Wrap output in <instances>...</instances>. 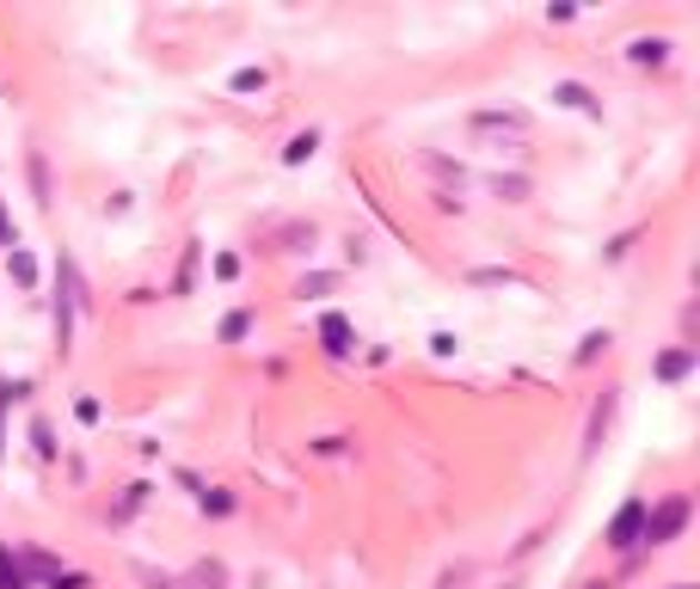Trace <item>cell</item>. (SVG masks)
Returning a JSON list of instances; mask_svg holds the SVG:
<instances>
[{
  "label": "cell",
  "mask_w": 700,
  "mask_h": 589,
  "mask_svg": "<svg viewBox=\"0 0 700 589\" xmlns=\"http://www.w3.org/2000/svg\"><path fill=\"white\" fill-rule=\"evenodd\" d=\"M461 577H467V565H455V571H443V583H436V589H455Z\"/></svg>",
  "instance_id": "cell-18"
},
{
  "label": "cell",
  "mask_w": 700,
  "mask_h": 589,
  "mask_svg": "<svg viewBox=\"0 0 700 589\" xmlns=\"http://www.w3.org/2000/svg\"><path fill=\"white\" fill-rule=\"evenodd\" d=\"M646 510H651V504L627 498L621 510H615V522H608V547H615V552H633L639 535H646Z\"/></svg>",
  "instance_id": "cell-2"
},
{
  "label": "cell",
  "mask_w": 700,
  "mask_h": 589,
  "mask_svg": "<svg viewBox=\"0 0 700 589\" xmlns=\"http://www.w3.org/2000/svg\"><path fill=\"white\" fill-rule=\"evenodd\" d=\"M554 99H559V105H571V111H602V105L590 99V87H578V80H559Z\"/></svg>",
  "instance_id": "cell-7"
},
{
  "label": "cell",
  "mask_w": 700,
  "mask_h": 589,
  "mask_svg": "<svg viewBox=\"0 0 700 589\" xmlns=\"http://www.w3.org/2000/svg\"><path fill=\"white\" fill-rule=\"evenodd\" d=\"M326 288H332V276H302V283H295V295L307 302V295H326Z\"/></svg>",
  "instance_id": "cell-14"
},
{
  "label": "cell",
  "mask_w": 700,
  "mask_h": 589,
  "mask_svg": "<svg viewBox=\"0 0 700 589\" xmlns=\"http://www.w3.org/2000/svg\"><path fill=\"white\" fill-rule=\"evenodd\" d=\"M694 368V351H663L658 356V380H682Z\"/></svg>",
  "instance_id": "cell-8"
},
{
  "label": "cell",
  "mask_w": 700,
  "mask_h": 589,
  "mask_svg": "<svg viewBox=\"0 0 700 589\" xmlns=\"http://www.w3.org/2000/svg\"><path fill=\"white\" fill-rule=\"evenodd\" d=\"M498 196H510V203H523V196H529V179H498Z\"/></svg>",
  "instance_id": "cell-17"
},
{
  "label": "cell",
  "mask_w": 700,
  "mask_h": 589,
  "mask_svg": "<svg viewBox=\"0 0 700 589\" xmlns=\"http://www.w3.org/2000/svg\"><path fill=\"white\" fill-rule=\"evenodd\" d=\"M74 302H80V276L74 264L62 258V302H55V344L68 351V338H74Z\"/></svg>",
  "instance_id": "cell-3"
},
{
  "label": "cell",
  "mask_w": 700,
  "mask_h": 589,
  "mask_svg": "<svg viewBox=\"0 0 700 589\" xmlns=\"http://www.w3.org/2000/svg\"><path fill=\"white\" fill-rule=\"evenodd\" d=\"M191 583H197V589H222L227 571H222V565H197V571H191Z\"/></svg>",
  "instance_id": "cell-11"
},
{
  "label": "cell",
  "mask_w": 700,
  "mask_h": 589,
  "mask_svg": "<svg viewBox=\"0 0 700 589\" xmlns=\"http://www.w3.org/2000/svg\"><path fill=\"white\" fill-rule=\"evenodd\" d=\"M578 589H608V583H578Z\"/></svg>",
  "instance_id": "cell-19"
},
{
  "label": "cell",
  "mask_w": 700,
  "mask_h": 589,
  "mask_svg": "<svg viewBox=\"0 0 700 589\" xmlns=\"http://www.w3.org/2000/svg\"><path fill=\"white\" fill-rule=\"evenodd\" d=\"M246 332H252V319H246V314H227V319H222V338H227V344L246 338Z\"/></svg>",
  "instance_id": "cell-12"
},
{
  "label": "cell",
  "mask_w": 700,
  "mask_h": 589,
  "mask_svg": "<svg viewBox=\"0 0 700 589\" xmlns=\"http://www.w3.org/2000/svg\"><path fill=\"white\" fill-rule=\"evenodd\" d=\"M676 589H694V583H676Z\"/></svg>",
  "instance_id": "cell-20"
},
{
  "label": "cell",
  "mask_w": 700,
  "mask_h": 589,
  "mask_svg": "<svg viewBox=\"0 0 700 589\" xmlns=\"http://www.w3.org/2000/svg\"><path fill=\"white\" fill-rule=\"evenodd\" d=\"M19 571L43 577L50 589H87V577H80V571H62V565H55L50 552H26V559H19Z\"/></svg>",
  "instance_id": "cell-4"
},
{
  "label": "cell",
  "mask_w": 700,
  "mask_h": 589,
  "mask_svg": "<svg viewBox=\"0 0 700 589\" xmlns=\"http://www.w3.org/2000/svg\"><path fill=\"white\" fill-rule=\"evenodd\" d=\"M608 418H615V393H602V399H596V412H590V436H584V455H596V448H602Z\"/></svg>",
  "instance_id": "cell-6"
},
{
  "label": "cell",
  "mask_w": 700,
  "mask_h": 589,
  "mask_svg": "<svg viewBox=\"0 0 700 589\" xmlns=\"http://www.w3.org/2000/svg\"><path fill=\"white\" fill-rule=\"evenodd\" d=\"M314 148H319V135H314V130H307V135H295V142H290V148H283V160H290V166H302V160H307V154H314Z\"/></svg>",
  "instance_id": "cell-9"
},
{
  "label": "cell",
  "mask_w": 700,
  "mask_h": 589,
  "mask_svg": "<svg viewBox=\"0 0 700 589\" xmlns=\"http://www.w3.org/2000/svg\"><path fill=\"white\" fill-rule=\"evenodd\" d=\"M596 351H608V332H590V338L578 344V363H596Z\"/></svg>",
  "instance_id": "cell-13"
},
{
  "label": "cell",
  "mask_w": 700,
  "mask_h": 589,
  "mask_svg": "<svg viewBox=\"0 0 700 589\" xmlns=\"http://www.w3.org/2000/svg\"><path fill=\"white\" fill-rule=\"evenodd\" d=\"M203 510H210V516H227V510H234V498H227V491H203Z\"/></svg>",
  "instance_id": "cell-16"
},
{
  "label": "cell",
  "mask_w": 700,
  "mask_h": 589,
  "mask_svg": "<svg viewBox=\"0 0 700 589\" xmlns=\"http://www.w3.org/2000/svg\"><path fill=\"white\" fill-rule=\"evenodd\" d=\"M682 528H688V498H663L658 510H646V535H639V547H670Z\"/></svg>",
  "instance_id": "cell-1"
},
{
  "label": "cell",
  "mask_w": 700,
  "mask_h": 589,
  "mask_svg": "<svg viewBox=\"0 0 700 589\" xmlns=\"http://www.w3.org/2000/svg\"><path fill=\"white\" fill-rule=\"evenodd\" d=\"M13 276H19V283H38V264H31V252H13Z\"/></svg>",
  "instance_id": "cell-15"
},
{
  "label": "cell",
  "mask_w": 700,
  "mask_h": 589,
  "mask_svg": "<svg viewBox=\"0 0 700 589\" xmlns=\"http://www.w3.org/2000/svg\"><path fill=\"white\" fill-rule=\"evenodd\" d=\"M319 338H326L332 356H351V338H357V332H351V319H344V314H326V319H319Z\"/></svg>",
  "instance_id": "cell-5"
},
{
  "label": "cell",
  "mask_w": 700,
  "mask_h": 589,
  "mask_svg": "<svg viewBox=\"0 0 700 589\" xmlns=\"http://www.w3.org/2000/svg\"><path fill=\"white\" fill-rule=\"evenodd\" d=\"M663 55H670V43L663 38H639L633 43V62H663Z\"/></svg>",
  "instance_id": "cell-10"
}]
</instances>
